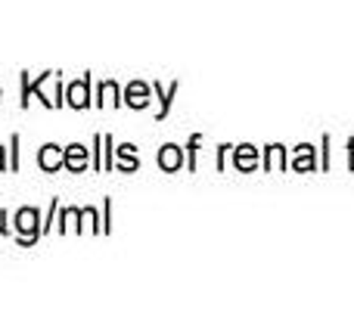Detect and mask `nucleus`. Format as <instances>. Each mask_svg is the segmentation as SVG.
Instances as JSON below:
<instances>
[{"mask_svg":"<svg viewBox=\"0 0 354 310\" xmlns=\"http://www.w3.org/2000/svg\"><path fill=\"white\" fill-rule=\"evenodd\" d=\"M12 230H16L19 245H35L44 236V224L37 208H19L16 217H12Z\"/></svg>","mask_w":354,"mask_h":310,"instance_id":"nucleus-1","label":"nucleus"},{"mask_svg":"<svg viewBox=\"0 0 354 310\" xmlns=\"http://www.w3.org/2000/svg\"><path fill=\"white\" fill-rule=\"evenodd\" d=\"M66 99L72 109H87V106H91V78L84 75V78L72 81V84L66 87Z\"/></svg>","mask_w":354,"mask_h":310,"instance_id":"nucleus-2","label":"nucleus"},{"mask_svg":"<svg viewBox=\"0 0 354 310\" xmlns=\"http://www.w3.org/2000/svg\"><path fill=\"white\" fill-rule=\"evenodd\" d=\"M37 164H41V171H47V174L59 171L62 168V149L56 146V143H47V146H41V153H37Z\"/></svg>","mask_w":354,"mask_h":310,"instance_id":"nucleus-3","label":"nucleus"},{"mask_svg":"<svg viewBox=\"0 0 354 310\" xmlns=\"http://www.w3.org/2000/svg\"><path fill=\"white\" fill-rule=\"evenodd\" d=\"M62 168L68 171H84L87 168V149L81 143H72V146L62 149Z\"/></svg>","mask_w":354,"mask_h":310,"instance_id":"nucleus-4","label":"nucleus"},{"mask_svg":"<svg viewBox=\"0 0 354 310\" xmlns=\"http://www.w3.org/2000/svg\"><path fill=\"white\" fill-rule=\"evenodd\" d=\"M124 103H128V106H143V103H147V87H143V84H131L128 93H124Z\"/></svg>","mask_w":354,"mask_h":310,"instance_id":"nucleus-5","label":"nucleus"},{"mask_svg":"<svg viewBox=\"0 0 354 310\" xmlns=\"http://www.w3.org/2000/svg\"><path fill=\"white\" fill-rule=\"evenodd\" d=\"M162 168H168V171H174L177 168V162H180V155H177V149L174 146H165V153H162Z\"/></svg>","mask_w":354,"mask_h":310,"instance_id":"nucleus-6","label":"nucleus"},{"mask_svg":"<svg viewBox=\"0 0 354 310\" xmlns=\"http://www.w3.org/2000/svg\"><path fill=\"white\" fill-rule=\"evenodd\" d=\"M103 146H106V158H103V168H112V137H103Z\"/></svg>","mask_w":354,"mask_h":310,"instance_id":"nucleus-7","label":"nucleus"},{"mask_svg":"<svg viewBox=\"0 0 354 310\" xmlns=\"http://www.w3.org/2000/svg\"><path fill=\"white\" fill-rule=\"evenodd\" d=\"M12 171H19V134H12V162H10Z\"/></svg>","mask_w":354,"mask_h":310,"instance_id":"nucleus-8","label":"nucleus"},{"mask_svg":"<svg viewBox=\"0 0 354 310\" xmlns=\"http://www.w3.org/2000/svg\"><path fill=\"white\" fill-rule=\"evenodd\" d=\"M0 233H3V236H10V224H6V211H0Z\"/></svg>","mask_w":354,"mask_h":310,"instance_id":"nucleus-9","label":"nucleus"},{"mask_svg":"<svg viewBox=\"0 0 354 310\" xmlns=\"http://www.w3.org/2000/svg\"><path fill=\"white\" fill-rule=\"evenodd\" d=\"M6 168V162H3V146H0V171Z\"/></svg>","mask_w":354,"mask_h":310,"instance_id":"nucleus-10","label":"nucleus"}]
</instances>
